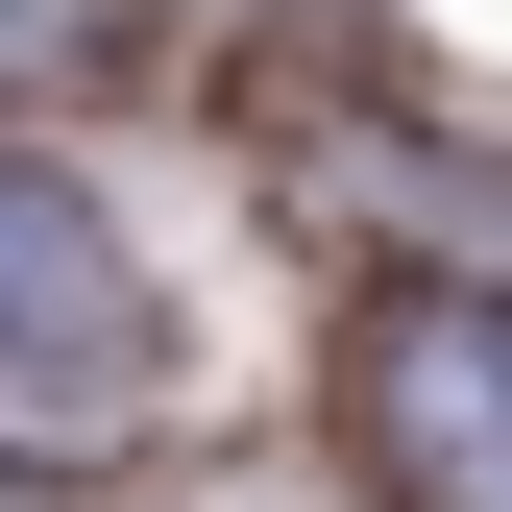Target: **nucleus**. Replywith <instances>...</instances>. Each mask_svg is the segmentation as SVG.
<instances>
[{"instance_id":"f257e3e1","label":"nucleus","mask_w":512,"mask_h":512,"mask_svg":"<svg viewBox=\"0 0 512 512\" xmlns=\"http://www.w3.org/2000/svg\"><path fill=\"white\" fill-rule=\"evenodd\" d=\"M342 415L391 512H512V293H366Z\"/></svg>"},{"instance_id":"f03ea898","label":"nucleus","mask_w":512,"mask_h":512,"mask_svg":"<svg viewBox=\"0 0 512 512\" xmlns=\"http://www.w3.org/2000/svg\"><path fill=\"white\" fill-rule=\"evenodd\" d=\"M0 366H49V391H147V269H122V220L74 171L0 147Z\"/></svg>"},{"instance_id":"7ed1b4c3","label":"nucleus","mask_w":512,"mask_h":512,"mask_svg":"<svg viewBox=\"0 0 512 512\" xmlns=\"http://www.w3.org/2000/svg\"><path fill=\"white\" fill-rule=\"evenodd\" d=\"M25 49H49V0H0V74H25Z\"/></svg>"}]
</instances>
